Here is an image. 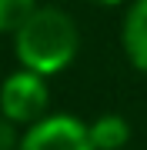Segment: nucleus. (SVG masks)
<instances>
[{
  "label": "nucleus",
  "instance_id": "obj_1",
  "mask_svg": "<svg viewBox=\"0 0 147 150\" xmlns=\"http://www.w3.org/2000/svg\"><path fill=\"white\" fill-rule=\"evenodd\" d=\"M80 54V27L57 4H40L13 33V57L40 77L64 74Z\"/></svg>",
  "mask_w": 147,
  "mask_h": 150
},
{
  "label": "nucleus",
  "instance_id": "obj_2",
  "mask_svg": "<svg viewBox=\"0 0 147 150\" xmlns=\"http://www.w3.org/2000/svg\"><path fill=\"white\" fill-rule=\"evenodd\" d=\"M47 113H50L47 77L23 67L4 77V83H0V117L4 120L17 123V127H30Z\"/></svg>",
  "mask_w": 147,
  "mask_h": 150
},
{
  "label": "nucleus",
  "instance_id": "obj_3",
  "mask_svg": "<svg viewBox=\"0 0 147 150\" xmlns=\"http://www.w3.org/2000/svg\"><path fill=\"white\" fill-rule=\"evenodd\" d=\"M17 150H94L90 130L77 113H47L23 127Z\"/></svg>",
  "mask_w": 147,
  "mask_h": 150
},
{
  "label": "nucleus",
  "instance_id": "obj_4",
  "mask_svg": "<svg viewBox=\"0 0 147 150\" xmlns=\"http://www.w3.org/2000/svg\"><path fill=\"white\" fill-rule=\"evenodd\" d=\"M120 47L134 70L147 74V0H134L120 23Z\"/></svg>",
  "mask_w": 147,
  "mask_h": 150
},
{
  "label": "nucleus",
  "instance_id": "obj_5",
  "mask_svg": "<svg viewBox=\"0 0 147 150\" xmlns=\"http://www.w3.org/2000/svg\"><path fill=\"white\" fill-rule=\"evenodd\" d=\"M94 150H124L131 144V123L120 113H100L94 123H87Z\"/></svg>",
  "mask_w": 147,
  "mask_h": 150
},
{
  "label": "nucleus",
  "instance_id": "obj_6",
  "mask_svg": "<svg viewBox=\"0 0 147 150\" xmlns=\"http://www.w3.org/2000/svg\"><path fill=\"white\" fill-rule=\"evenodd\" d=\"M40 7V0H0V37H7V33H17L23 20Z\"/></svg>",
  "mask_w": 147,
  "mask_h": 150
},
{
  "label": "nucleus",
  "instance_id": "obj_7",
  "mask_svg": "<svg viewBox=\"0 0 147 150\" xmlns=\"http://www.w3.org/2000/svg\"><path fill=\"white\" fill-rule=\"evenodd\" d=\"M20 147V134H17V123L0 117V150H17Z\"/></svg>",
  "mask_w": 147,
  "mask_h": 150
},
{
  "label": "nucleus",
  "instance_id": "obj_8",
  "mask_svg": "<svg viewBox=\"0 0 147 150\" xmlns=\"http://www.w3.org/2000/svg\"><path fill=\"white\" fill-rule=\"evenodd\" d=\"M87 4H94V7H120L127 0H87Z\"/></svg>",
  "mask_w": 147,
  "mask_h": 150
}]
</instances>
